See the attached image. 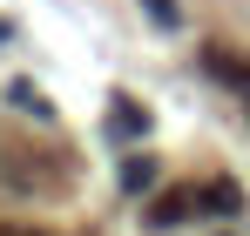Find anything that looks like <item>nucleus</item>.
<instances>
[{
    "mask_svg": "<svg viewBox=\"0 0 250 236\" xmlns=\"http://www.w3.org/2000/svg\"><path fill=\"white\" fill-rule=\"evenodd\" d=\"M156 176H163V169H156V156H128V162H122V189H128V196L156 189Z\"/></svg>",
    "mask_w": 250,
    "mask_h": 236,
    "instance_id": "nucleus-6",
    "label": "nucleus"
},
{
    "mask_svg": "<svg viewBox=\"0 0 250 236\" xmlns=\"http://www.w3.org/2000/svg\"><path fill=\"white\" fill-rule=\"evenodd\" d=\"M142 14H149V27H183V7L176 0H142Z\"/></svg>",
    "mask_w": 250,
    "mask_h": 236,
    "instance_id": "nucleus-7",
    "label": "nucleus"
},
{
    "mask_svg": "<svg viewBox=\"0 0 250 236\" xmlns=\"http://www.w3.org/2000/svg\"><path fill=\"white\" fill-rule=\"evenodd\" d=\"M0 40H7V20H0Z\"/></svg>",
    "mask_w": 250,
    "mask_h": 236,
    "instance_id": "nucleus-8",
    "label": "nucleus"
},
{
    "mask_svg": "<svg viewBox=\"0 0 250 236\" xmlns=\"http://www.w3.org/2000/svg\"><path fill=\"white\" fill-rule=\"evenodd\" d=\"M203 75L223 81V88H237V95H250V61H244V54H230L223 40H209V47H203Z\"/></svg>",
    "mask_w": 250,
    "mask_h": 236,
    "instance_id": "nucleus-2",
    "label": "nucleus"
},
{
    "mask_svg": "<svg viewBox=\"0 0 250 236\" xmlns=\"http://www.w3.org/2000/svg\"><path fill=\"white\" fill-rule=\"evenodd\" d=\"M203 216H244V182H230V176L203 182Z\"/></svg>",
    "mask_w": 250,
    "mask_h": 236,
    "instance_id": "nucleus-4",
    "label": "nucleus"
},
{
    "mask_svg": "<svg viewBox=\"0 0 250 236\" xmlns=\"http://www.w3.org/2000/svg\"><path fill=\"white\" fill-rule=\"evenodd\" d=\"M108 135H115V142H142V135H149V108L128 101V95H115V108H108Z\"/></svg>",
    "mask_w": 250,
    "mask_h": 236,
    "instance_id": "nucleus-3",
    "label": "nucleus"
},
{
    "mask_svg": "<svg viewBox=\"0 0 250 236\" xmlns=\"http://www.w3.org/2000/svg\"><path fill=\"white\" fill-rule=\"evenodd\" d=\"M7 101H14L21 115H34V121H54V108H47V95L34 81H7Z\"/></svg>",
    "mask_w": 250,
    "mask_h": 236,
    "instance_id": "nucleus-5",
    "label": "nucleus"
},
{
    "mask_svg": "<svg viewBox=\"0 0 250 236\" xmlns=\"http://www.w3.org/2000/svg\"><path fill=\"white\" fill-rule=\"evenodd\" d=\"M189 216H203V189H156V202H149V223L156 230H176Z\"/></svg>",
    "mask_w": 250,
    "mask_h": 236,
    "instance_id": "nucleus-1",
    "label": "nucleus"
}]
</instances>
